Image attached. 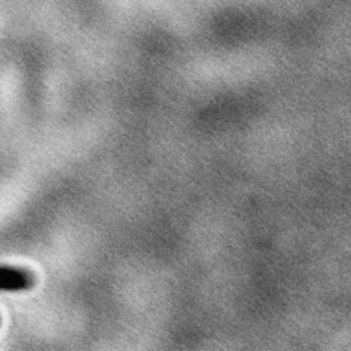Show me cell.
Instances as JSON below:
<instances>
[{
    "label": "cell",
    "instance_id": "1",
    "mask_svg": "<svg viewBox=\"0 0 351 351\" xmlns=\"http://www.w3.org/2000/svg\"><path fill=\"white\" fill-rule=\"evenodd\" d=\"M33 282V276L27 270L14 266H0V291H25Z\"/></svg>",
    "mask_w": 351,
    "mask_h": 351
}]
</instances>
